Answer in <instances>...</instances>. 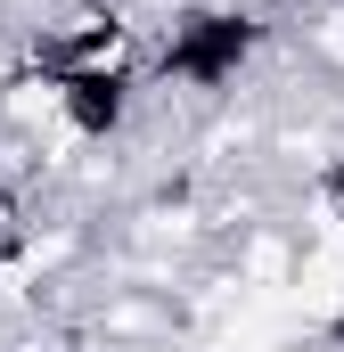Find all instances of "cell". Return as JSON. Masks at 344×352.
<instances>
[{
    "label": "cell",
    "instance_id": "obj_1",
    "mask_svg": "<svg viewBox=\"0 0 344 352\" xmlns=\"http://www.w3.org/2000/svg\"><path fill=\"white\" fill-rule=\"evenodd\" d=\"M262 41H270V16L262 8H246V0H197V8H180L164 25V41L148 58V82L189 90V98H222L262 58Z\"/></svg>",
    "mask_w": 344,
    "mask_h": 352
}]
</instances>
